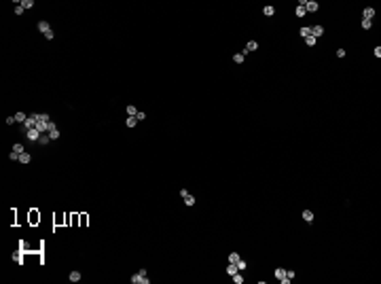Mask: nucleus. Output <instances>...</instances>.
<instances>
[{"label": "nucleus", "mask_w": 381, "mask_h": 284, "mask_svg": "<svg viewBox=\"0 0 381 284\" xmlns=\"http://www.w3.org/2000/svg\"><path fill=\"white\" fill-rule=\"evenodd\" d=\"M129 280H131V284H148V282H150V280L146 278V269H140V272H136V274H133Z\"/></svg>", "instance_id": "1"}, {"label": "nucleus", "mask_w": 381, "mask_h": 284, "mask_svg": "<svg viewBox=\"0 0 381 284\" xmlns=\"http://www.w3.org/2000/svg\"><path fill=\"white\" fill-rule=\"evenodd\" d=\"M180 195H182V199H184V204L189 206V208H193L195 204H197V199H195V195H191L186 189H180Z\"/></svg>", "instance_id": "2"}, {"label": "nucleus", "mask_w": 381, "mask_h": 284, "mask_svg": "<svg viewBox=\"0 0 381 284\" xmlns=\"http://www.w3.org/2000/svg\"><path fill=\"white\" fill-rule=\"evenodd\" d=\"M32 127H36V119H34V115H28V119H26V123H21V132L26 134L28 130H32Z\"/></svg>", "instance_id": "3"}, {"label": "nucleus", "mask_w": 381, "mask_h": 284, "mask_svg": "<svg viewBox=\"0 0 381 284\" xmlns=\"http://www.w3.org/2000/svg\"><path fill=\"white\" fill-rule=\"evenodd\" d=\"M47 134H49V138H51L53 142H55V140H59V136H62V132L57 130V125H55L53 121H51V125H49V132H47Z\"/></svg>", "instance_id": "4"}, {"label": "nucleus", "mask_w": 381, "mask_h": 284, "mask_svg": "<svg viewBox=\"0 0 381 284\" xmlns=\"http://www.w3.org/2000/svg\"><path fill=\"white\" fill-rule=\"evenodd\" d=\"M26 138H28L30 142H38V138H41V132H38L36 127H32V130H28V132H26Z\"/></svg>", "instance_id": "5"}, {"label": "nucleus", "mask_w": 381, "mask_h": 284, "mask_svg": "<svg viewBox=\"0 0 381 284\" xmlns=\"http://www.w3.org/2000/svg\"><path fill=\"white\" fill-rule=\"evenodd\" d=\"M318 9H320V2H316V0H305V11L316 13Z\"/></svg>", "instance_id": "6"}, {"label": "nucleus", "mask_w": 381, "mask_h": 284, "mask_svg": "<svg viewBox=\"0 0 381 284\" xmlns=\"http://www.w3.org/2000/svg\"><path fill=\"white\" fill-rule=\"evenodd\" d=\"M309 34H311L313 38H320V36L324 34V28H322V26H309Z\"/></svg>", "instance_id": "7"}, {"label": "nucleus", "mask_w": 381, "mask_h": 284, "mask_svg": "<svg viewBox=\"0 0 381 284\" xmlns=\"http://www.w3.org/2000/svg\"><path fill=\"white\" fill-rule=\"evenodd\" d=\"M38 32H42V34H49V32H53L51 30V26H49V21H38Z\"/></svg>", "instance_id": "8"}, {"label": "nucleus", "mask_w": 381, "mask_h": 284, "mask_svg": "<svg viewBox=\"0 0 381 284\" xmlns=\"http://www.w3.org/2000/svg\"><path fill=\"white\" fill-rule=\"evenodd\" d=\"M301 216H303V221H305V223H313V221H316V214H313L311 210H303V214H301Z\"/></svg>", "instance_id": "9"}, {"label": "nucleus", "mask_w": 381, "mask_h": 284, "mask_svg": "<svg viewBox=\"0 0 381 284\" xmlns=\"http://www.w3.org/2000/svg\"><path fill=\"white\" fill-rule=\"evenodd\" d=\"M13 261H15L17 265H21V263H23V252H21V248L13 252Z\"/></svg>", "instance_id": "10"}, {"label": "nucleus", "mask_w": 381, "mask_h": 284, "mask_svg": "<svg viewBox=\"0 0 381 284\" xmlns=\"http://www.w3.org/2000/svg\"><path fill=\"white\" fill-rule=\"evenodd\" d=\"M51 138H49V134H41V138H38V142L36 144H41V146H47V144H51Z\"/></svg>", "instance_id": "11"}, {"label": "nucleus", "mask_w": 381, "mask_h": 284, "mask_svg": "<svg viewBox=\"0 0 381 284\" xmlns=\"http://www.w3.org/2000/svg\"><path fill=\"white\" fill-rule=\"evenodd\" d=\"M373 17H375V9L366 6V9H364V17H362V19H371V21H373Z\"/></svg>", "instance_id": "12"}, {"label": "nucleus", "mask_w": 381, "mask_h": 284, "mask_svg": "<svg viewBox=\"0 0 381 284\" xmlns=\"http://www.w3.org/2000/svg\"><path fill=\"white\" fill-rule=\"evenodd\" d=\"M30 161H32V155H30V153H28V151H26V153H21V155H19V163H30Z\"/></svg>", "instance_id": "13"}, {"label": "nucleus", "mask_w": 381, "mask_h": 284, "mask_svg": "<svg viewBox=\"0 0 381 284\" xmlns=\"http://www.w3.org/2000/svg\"><path fill=\"white\" fill-rule=\"evenodd\" d=\"M81 278H83V276H81V272H76V269H74V272H70V276H68V280H70V282H79Z\"/></svg>", "instance_id": "14"}, {"label": "nucleus", "mask_w": 381, "mask_h": 284, "mask_svg": "<svg viewBox=\"0 0 381 284\" xmlns=\"http://www.w3.org/2000/svg\"><path fill=\"white\" fill-rule=\"evenodd\" d=\"M138 123H140V121H138L136 117H127V121H125V125L129 127V130H133V127H136Z\"/></svg>", "instance_id": "15"}, {"label": "nucleus", "mask_w": 381, "mask_h": 284, "mask_svg": "<svg viewBox=\"0 0 381 284\" xmlns=\"http://www.w3.org/2000/svg\"><path fill=\"white\" fill-rule=\"evenodd\" d=\"M263 13H265L267 17H273V15H275V6H271V4H267V6L263 9Z\"/></svg>", "instance_id": "16"}, {"label": "nucleus", "mask_w": 381, "mask_h": 284, "mask_svg": "<svg viewBox=\"0 0 381 284\" xmlns=\"http://www.w3.org/2000/svg\"><path fill=\"white\" fill-rule=\"evenodd\" d=\"M13 117H15V121H17L19 125H21V123H26V119H28V115H26V112H17V115H13Z\"/></svg>", "instance_id": "17"}, {"label": "nucleus", "mask_w": 381, "mask_h": 284, "mask_svg": "<svg viewBox=\"0 0 381 284\" xmlns=\"http://www.w3.org/2000/svg\"><path fill=\"white\" fill-rule=\"evenodd\" d=\"M237 272H239V269H237L235 263H229V265H227V274H229V276H233V274H237Z\"/></svg>", "instance_id": "18"}, {"label": "nucleus", "mask_w": 381, "mask_h": 284, "mask_svg": "<svg viewBox=\"0 0 381 284\" xmlns=\"http://www.w3.org/2000/svg\"><path fill=\"white\" fill-rule=\"evenodd\" d=\"M125 110H127V117H136V115H138V108H136L133 104H129Z\"/></svg>", "instance_id": "19"}, {"label": "nucleus", "mask_w": 381, "mask_h": 284, "mask_svg": "<svg viewBox=\"0 0 381 284\" xmlns=\"http://www.w3.org/2000/svg\"><path fill=\"white\" fill-rule=\"evenodd\" d=\"M231 278H233V282H235V284H244V276H242V272H237V274H233Z\"/></svg>", "instance_id": "20"}, {"label": "nucleus", "mask_w": 381, "mask_h": 284, "mask_svg": "<svg viewBox=\"0 0 381 284\" xmlns=\"http://www.w3.org/2000/svg\"><path fill=\"white\" fill-rule=\"evenodd\" d=\"M360 26H362V30H371V28H373V21H371V19H362Z\"/></svg>", "instance_id": "21"}, {"label": "nucleus", "mask_w": 381, "mask_h": 284, "mask_svg": "<svg viewBox=\"0 0 381 284\" xmlns=\"http://www.w3.org/2000/svg\"><path fill=\"white\" fill-rule=\"evenodd\" d=\"M316 43H318V38H313L311 34H309V36L305 38V45H307V47H316Z\"/></svg>", "instance_id": "22"}, {"label": "nucleus", "mask_w": 381, "mask_h": 284, "mask_svg": "<svg viewBox=\"0 0 381 284\" xmlns=\"http://www.w3.org/2000/svg\"><path fill=\"white\" fill-rule=\"evenodd\" d=\"M275 278H277V280L286 278V269H284V267H277V269H275Z\"/></svg>", "instance_id": "23"}, {"label": "nucleus", "mask_w": 381, "mask_h": 284, "mask_svg": "<svg viewBox=\"0 0 381 284\" xmlns=\"http://www.w3.org/2000/svg\"><path fill=\"white\" fill-rule=\"evenodd\" d=\"M256 49H258V43H256V41H250V43L246 45V51H248V53H250V51H256Z\"/></svg>", "instance_id": "24"}, {"label": "nucleus", "mask_w": 381, "mask_h": 284, "mask_svg": "<svg viewBox=\"0 0 381 284\" xmlns=\"http://www.w3.org/2000/svg\"><path fill=\"white\" fill-rule=\"evenodd\" d=\"M17 4H21L23 9H32V6H34V0H21V2H17Z\"/></svg>", "instance_id": "25"}, {"label": "nucleus", "mask_w": 381, "mask_h": 284, "mask_svg": "<svg viewBox=\"0 0 381 284\" xmlns=\"http://www.w3.org/2000/svg\"><path fill=\"white\" fill-rule=\"evenodd\" d=\"M13 153H17V155H21V153H26V148H23V144H19V142H17V144L13 146Z\"/></svg>", "instance_id": "26"}, {"label": "nucleus", "mask_w": 381, "mask_h": 284, "mask_svg": "<svg viewBox=\"0 0 381 284\" xmlns=\"http://www.w3.org/2000/svg\"><path fill=\"white\" fill-rule=\"evenodd\" d=\"M239 259H242V257H239V252H231V254H229V263H237Z\"/></svg>", "instance_id": "27"}, {"label": "nucleus", "mask_w": 381, "mask_h": 284, "mask_svg": "<svg viewBox=\"0 0 381 284\" xmlns=\"http://www.w3.org/2000/svg\"><path fill=\"white\" fill-rule=\"evenodd\" d=\"M298 34H301L303 38H307V36H309V26H303V28L298 30Z\"/></svg>", "instance_id": "28"}, {"label": "nucleus", "mask_w": 381, "mask_h": 284, "mask_svg": "<svg viewBox=\"0 0 381 284\" xmlns=\"http://www.w3.org/2000/svg\"><path fill=\"white\" fill-rule=\"evenodd\" d=\"M244 59H246V57H244L242 53H235V55H233V62H235V64H244Z\"/></svg>", "instance_id": "29"}, {"label": "nucleus", "mask_w": 381, "mask_h": 284, "mask_svg": "<svg viewBox=\"0 0 381 284\" xmlns=\"http://www.w3.org/2000/svg\"><path fill=\"white\" fill-rule=\"evenodd\" d=\"M235 265H237V269H239V272H244V269H246V267H248V263H246V261H244V259H239V261H237V263H235Z\"/></svg>", "instance_id": "30"}, {"label": "nucleus", "mask_w": 381, "mask_h": 284, "mask_svg": "<svg viewBox=\"0 0 381 284\" xmlns=\"http://www.w3.org/2000/svg\"><path fill=\"white\" fill-rule=\"evenodd\" d=\"M296 17H303V15H305V13H307V11H305V6H296Z\"/></svg>", "instance_id": "31"}, {"label": "nucleus", "mask_w": 381, "mask_h": 284, "mask_svg": "<svg viewBox=\"0 0 381 284\" xmlns=\"http://www.w3.org/2000/svg\"><path fill=\"white\" fill-rule=\"evenodd\" d=\"M136 119H138V121H144V119H146V112H144V110H138Z\"/></svg>", "instance_id": "32"}, {"label": "nucleus", "mask_w": 381, "mask_h": 284, "mask_svg": "<svg viewBox=\"0 0 381 284\" xmlns=\"http://www.w3.org/2000/svg\"><path fill=\"white\" fill-rule=\"evenodd\" d=\"M23 11H26V9H23V6H21V4H17V6H15V15H21V13H23Z\"/></svg>", "instance_id": "33"}, {"label": "nucleus", "mask_w": 381, "mask_h": 284, "mask_svg": "<svg viewBox=\"0 0 381 284\" xmlns=\"http://www.w3.org/2000/svg\"><path fill=\"white\" fill-rule=\"evenodd\" d=\"M9 159H11V161H19V155H17V153H13V151H11V155H9Z\"/></svg>", "instance_id": "34"}, {"label": "nucleus", "mask_w": 381, "mask_h": 284, "mask_svg": "<svg viewBox=\"0 0 381 284\" xmlns=\"http://www.w3.org/2000/svg\"><path fill=\"white\" fill-rule=\"evenodd\" d=\"M373 55H375V57H381V47H375V49H373Z\"/></svg>", "instance_id": "35"}, {"label": "nucleus", "mask_w": 381, "mask_h": 284, "mask_svg": "<svg viewBox=\"0 0 381 284\" xmlns=\"http://www.w3.org/2000/svg\"><path fill=\"white\" fill-rule=\"evenodd\" d=\"M337 57H341V59L345 57V49H337Z\"/></svg>", "instance_id": "36"}, {"label": "nucleus", "mask_w": 381, "mask_h": 284, "mask_svg": "<svg viewBox=\"0 0 381 284\" xmlns=\"http://www.w3.org/2000/svg\"><path fill=\"white\" fill-rule=\"evenodd\" d=\"M286 276H288V278L292 280V278H295V272H292V269H286Z\"/></svg>", "instance_id": "37"}, {"label": "nucleus", "mask_w": 381, "mask_h": 284, "mask_svg": "<svg viewBox=\"0 0 381 284\" xmlns=\"http://www.w3.org/2000/svg\"><path fill=\"white\" fill-rule=\"evenodd\" d=\"M280 282H282V284H290V282H292V280H290V278H288V276H286V278H282V280H280Z\"/></svg>", "instance_id": "38"}]
</instances>
